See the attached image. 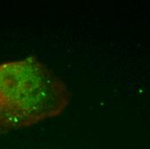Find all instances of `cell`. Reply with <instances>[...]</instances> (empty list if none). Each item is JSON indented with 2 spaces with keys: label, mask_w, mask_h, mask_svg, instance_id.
<instances>
[{
  "label": "cell",
  "mask_w": 150,
  "mask_h": 149,
  "mask_svg": "<svg viewBox=\"0 0 150 149\" xmlns=\"http://www.w3.org/2000/svg\"><path fill=\"white\" fill-rule=\"evenodd\" d=\"M70 100L67 85L38 59L0 64V133L58 117Z\"/></svg>",
  "instance_id": "1"
}]
</instances>
